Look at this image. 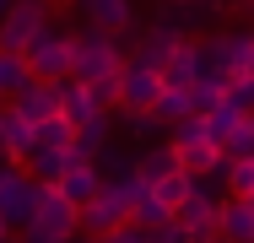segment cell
<instances>
[{
	"label": "cell",
	"instance_id": "obj_1",
	"mask_svg": "<svg viewBox=\"0 0 254 243\" xmlns=\"http://www.w3.org/2000/svg\"><path fill=\"white\" fill-rule=\"evenodd\" d=\"M125 65V54H119V38L114 33H103V27H81V33H70V76H81V81H92V76H108V70H119Z\"/></svg>",
	"mask_w": 254,
	"mask_h": 243
},
{
	"label": "cell",
	"instance_id": "obj_2",
	"mask_svg": "<svg viewBox=\"0 0 254 243\" xmlns=\"http://www.w3.org/2000/svg\"><path fill=\"white\" fill-rule=\"evenodd\" d=\"M33 205H38V179L22 162H5L0 168V216H5V227L33 222Z\"/></svg>",
	"mask_w": 254,
	"mask_h": 243
},
{
	"label": "cell",
	"instance_id": "obj_3",
	"mask_svg": "<svg viewBox=\"0 0 254 243\" xmlns=\"http://www.w3.org/2000/svg\"><path fill=\"white\" fill-rule=\"evenodd\" d=\"M22 60H27V70L33 76H44V81H60V76H70V38L65 33H54L49 22L33 33V44L22 49Z\"/></svg>",
	"mask_w": 254,
	"mask_h": 243
},
{
	"label": "cell",
	"instance_id": "obj_4",
	"mask_svg": "<svg viewBox=\"0 0 254 243\" xmlns=\"http://www.w3.org/2000/svg\"><path fill=\"white\" fill-rule=\"evenodd\" d=\"M119 222H130V200L119 189V179H103L98 194L92 200H81V233H108V227H119Z\"/></svg>",
	"mask_w": 254,
	"mask_h": 243
},
{
	"label": "cell",
	"instance_id": "obj_5",
	"mask_svg": "<svg viewBox=\"0 0 254 243\" xmlns=\"http://www.w3.org/2000/svg\"><path fill=\"white\" fill-rule=\"evenodd\" d=\"M44 22H49V0H11V11L0 16V49L5 54H22Z\"/></svg>",
	"mask_w": 254,
	"mask_h": 243
},
{
	"label": "cell",
	"instance_id": "obj_6",
	"mask_svg": "<svg viewBox=\"0 0 254 243\" xmlns=\"http://www.w3.org/2000/svg\"><path fill=\"white\" fill-rule=\"evenodd\" d=\"M157 92H162V70H152V65H135V60H125L119 65V114L130 119V114H141V108H152Z\"/></svg>",
	"mask_w": 254,
	"mask_h": 243
},
{
	"label": "cell",
	"instance_id": "obj_7",
	"mask_svg": "<svg viewBox=\"0 0 254 243\" xmlns=\"http://www.w3.org/2000/svg\"><path fill=\"white\" fill-rule=\"evenodd\" d=\"M249 38L254 33H216V38L205 44V81L227 87V81L244 70V60H249Z\"/></svg>",
	"mask_w": 254,
	"mask_h": 243
},
{
	"label": "cell",
	"instance_id": "obj_8",
	"mask_svg": "<svg viewBox=\"0 0 254 243\" xmlns=\"http://www.w3.org/2000/svg\"><path fill=\"white\" fill-rule=\"evenodd\" d=\"M216 205H222V200H211V189L195 179V189H190L179 205H173V222H179L184 233H195V238L216 243V238H222V233H216Z\"/></svg>",
	"mask_w": 254,
	"mask_h": 243
},
{
	"label": "cell",
	"instance_id": "obj_9",
	"mask_svg": "<svg viewBox=\"0 0 254 243\" xmlns=\"http://www.w3.org/2000/svg\"><path fill=\"white\" fill-rule=\"evenodd\" d=\"M33 216H38L44 227H54L60 238L81 233V205H76V200H65L54 184H38V205H33Z\"/></svg>",
	"mask_w": 254,
	"mask_h": 243
},
{
	"label": "cell",
	"instance_id": "obj_10",
	"mask_svg": "<svg viewBox=\"0 0 254 243\" xmlns=\"http://www.w3.org/2000/svg\"><path fill=\"white\" fill-rule=\"evenodd\" d=\"M200 76H205V49L190 44V38H179L173 54L162 60V87H195Z\"/></svg>",
	"mask_w": 254,
	"mask_h": 243
},
{
	"label": "cell",
	"instance_id": "obj_11",
	"mask_svg": "<svg viewBox=\"0 0 254 243\" xmlns=\"http://www.w3.org/2000/svg\"><path fill=\"white\" fill-rule=\"evenodd\" d=\"M216 233L222 243H254V194H233L216 205Z\"/></svg>",
	"mask_w": 254,
	"mask_h": 243
},
{
	"label": "cell",
	"instance_id": "obj_12",
	"mask_svg": "<svg viewBox=\"0 0 254 243\" xmlns=\"http://www.w3.org/2000/svg\"><path fill=\"white\" fill-rule=\"evenodd\" d=\"M11 108L27 119V124H44L49 114H60V92H54V81H44V76H33L22 92L11 97Z\"/></svg>",
	"mask_w": 254,
	"mask_h": 243
},
{
	"label": "cell",
	"instance_id": "obj_13",
	"mask_svg": "<svg viewBox=\"0 0 254 243\" xmlns=\"http://www.w3.org/2000/svg\"><path fill=\"white\" fill-rule=\"evenodd\" d=\"M98 184H103V173H98V162H92V157H70V162H65V173L54 179V189L65 194V200H76V205H81V200H92Z\"/></svg>",
	"mask_w": 254,
	"mask_h": 243
},
{
	"label": "cell",
	"instance_id": "obj_14",
	"mask_svg": "<svg viewBox=\"0 0 254 243\" xmlns=\"http://www.w3.org/2000/svg\"><path fill=\"white\" fill-rule=\"evenodd\" d=\"M179 151V168H190L195 179H211V173H222V141H211V135H200V141H179L173 146Z\"/></svg>",
	"mask_w": 254,
	"mask_h": 243
},
{
	"label": "cell",
	"instance_id": "obj_15",
	"mask_svg": "<svg viewBox=\"0 0 254 243\" xmlns=\"http://www.w3.org/2000/svg\"><path fill=\"white\" fill-rule=\"evenodd\" d=\"M38 146L33 135V124L16 114V108H0V157H11V162H27V151Z\"/></svg>",
	"mask_w": 254,
	"mask_h": 243
},
{
	"label": "cell",
	"instance_id": "obj_16",
	"mask_svg": "<svg viewBox=\"0 0 254 243\" xmlns=\"http://www.w3.org/2000/svg\"><path fill=\"white\" fill-rule=\"evenodd\" d=\"M179 38H184V33H179L173 22H162V27H146L130 60H135V65H152V70H162V60L173 54V44H179Z\"/></svg>",
	"mask_w": 254,
	"mask_h": 243
},
{
	"label": "cell",
	"instance_id": "obj_17",
	"mask_svg": "<svg viewBox=\"0 0 254 243\" xmlns=\"http://www.w3.org/2000/svg\"><path fill=\"white\" fill-rule=\"evenodd\" d=\"M81 16L92 22V27H103V33H125L130 22H135V11H130V0H81Z\"/></svg>",
	"mask_w": 254,
	"mask_h": 243
},
{
	"label": "cell",
	"instance_id": "obj_18",
	"mask_svg": "<svg viewBox=\"0 0 254 243\" xmlns=\"http://www.w3.org/2000/svg\"><path fill=\"white\" fill-rule=\"evenodd\" d=\"M173 168H179V151H173V141H168V146H146V151H141V157L130 162V173H135V179H141L146 189H152L162 173H173Z\"/></svg>",
	"mask_w": 254,
	"mask_h": 243
},
{
	"label": "cell",
	"instance_id": "obj_19",
	"mask_svg": "<svg viewBox=\"0 0 254 243\" xmlns=\"http://www.w3.org/2000/svg\"><path fill=\"white\" fill-rule=\"evenodd\" d=\"M65 162H70V146H33V151H27V173H33L38 184H54V179L65 173Z\"/></svg>",
	"mask_w": 254,
	"mask_h": 243
},
{
	"label": "cell",
	"instance_id": "obj_20",
	"mask_svg": "<svg viewBox=\"0 0 254 243\" xmlns=\"http://www.w3.org/2000/svg\"><path fill=\"white\" fill-rule=\"evenodd\" d=\"M244 114H249V108H238L233 97L222 92V97H216V103H211V108L200 114V119H205V130H211V141H222V135H227V130H233V124L244 119Z\"/></svg>",
	"mask_w": 254,
	"mask_h": 243
},
{
	"label": "cell",
	"instance_id": "obj_21",
	"mask_svg": "<svg viewBox=\"0 0 254 243\" xmlns=\"http://www.w3.org/2000/svg\"><path fill=\"white\" fill-rule=\"evenodd\" d=\"M27 81H33L27 60H22V54H5V49H0V103H11V97L27 87Z\"/></svg>",
	"mask_w": 254,
	"mask_h": 243
},
{
	"label": "cell",
	"instance_id": "obj_22",
	"mask_svg": "<svg viewBox=\"0 0 254 243\" xmlns=\"http://www.w3.org/2000/svg\"><path fill=\"white\" fill-rule=\"evenodd\" d=\"M190 189H195V173H190V168H173V173H162V179L152 184V194L162 200V205H168V211H173V205H179V200H184Z\"/></svg>",
	"mask_w": 254,
	"mask_h": 243
},
{
	"label": "cell",
	"instance_id": "obj_23",
	"mask_svg": "<svg viewBox=\"0 0 254 243\" xmlns=\"http://www.w3.org/2000/svg\"><path fill=\"white\" fill-rule=\"evenodd\" d=\"M152 114H157V124H173V119H184L190 114V97H184V87H162L152 103Z\"/></svg>",
	"mask_w": 254,
	"mask_h": 243
},
{
	"label": "cell",
	"instance_id": "obj_24",
	"mask_svg": "<svg viewBox=\"0 0 254 243\" xmlns=\"http://www.w3.org/2000/svg\"><path fill=\"white\" fill-rule=\"evenodd\" d=\"M168 216H173V211H168V205H162L152 189H146L141 200H135V205H130V222H135V227H146V233H152V227H162Z\"/></svg>",
	"mask_w": 254,
	"mask_h": 243
},
{
	"label": "cell",
	"instance_id": "obj_25",
	"mask_svg": "<svg viewBox=\"0 0 254 243\" xmlns=\"http://www.w3.org/2000/svg\"><path fill=\"white\" fill-rule=\"evenodd\" d=\"M33 135H38V146H70L76 141V124L65 114H49L44 124H33Z\"/></svg>",
	"mask_w": 254,
	"mask_h": 243
},
{
	"label": "cell",
	"instance_id": "obj_26",
	"mask_svg": "<svg viewBox=\"0 0 254 243\" xmlns=\"http://www.w3.org/2000/svg\"><path fill=\"white\" fill-rule=\"evenodd\" d=\"M254 151V114H244L227 135H222V157H249Z\"/></svg>",
	"mask_w": 254,
	"mask_h": 243
},
{
	"label": "cell",
	"instance_id": "obj_27",
	"mask_svg": "<svg viewBox=\"0 0 254 243\" xmlns=\"http://www.w3.org/2000/svg\"><path fill=\"white\" fill-rule=\"evenodd\" d=\"M222 173H227V189L233 194H254V157H227Z\"/></svg>",
	"mask_w": 254,
	"mask_h": 243
},
{
	"label": "cell",
	"instance_id": "obj_28",
	"mask_svg": "<svg viewBox=\"0 0 254 243\" xmlns=\"http://www.w3.org/2000/svg\"><path fill=\"white\" fill-rule=\"evenodd\" d=\"M87 92H92V103H98V108H114V103H119V70L92 76V81H87Z\"/></svg>",
	"mask_w": 254,
	"mask_h": 243
},
{
	"label": "cell",
	"instance_id": "obj_29",
	"mask_svg": "<svg viewBox=\"0 0 254 243\" xmlns=\"http://www.w3.org/2000/svg\"><path fill=\"white\" fill-rule=\"evenodd\" d=\"M16 238H22V243H65L54 227H44L38 216H33V222H22V227H16Z\"/></svg>",
	"mask_w": 254,
	"mask_h": 243
},
{
	"label": "cell",
	"instance_id": "obj_30",
	"mask_svg": "<svg viewBox=\"0 0 254 243\" xmlns=\"http://www.w3.org/2000/svg\"><path fill=\"white\" fill-rule=\"evenodd\" d=\"M152 130H157V114H152V108H141V114H130V135H135V141H146Z\"/></svg>",
	"mask_w": 254,
	"mask_h": 243
},
{
	"label": "cell",
	"instance_id": "obj_31",
	"mask_svg": "<svg viewBox=\"0 0 254 243\" xmlns=\"http://www.w3.org/2000/svg\"><path fill=\"white\" fill-rule=\"evenodd\" d=\"M65 243H98V238H92V233H87V238H76V233H70V238H65Z\"/></svg>",
	"mask_w": 254,
	"mask_h": 243
},
{
	"label": "cell",
	"instance_id": "obj_32",
	"mask_svg": "<svg viewBox=\"0 0 254 243\" xmlns=\"http://www.w3.org/2000/svg\"><path fill=\"white\" fill-rule=\"evenodd\" d=\"M5 11H11V0H0V16H5Z\"/></svg>",
	"mask_w": 254,
	"mask_h": 243
},
{
	"label": "cell",
	"instance_id": "obj_33",
	"mask_svg": "<svg viewBox=\"0 0 254 243\" xmlns=\"http://www.w3.org/2000/svg\"><path fill=\"white\" fill-rule=\"evenodd\" d=\"M5 233H11V227H5V216H0V238H5Z\"/></svg>",
	"mask_w": 254,
	"mask_h": 243
},
{
	"label": "cell",
	"instance_id": "obj_34",
	"mask_svg": "<svg viewBox=\"0 0 254 243\" xmlns=\"http://www.w3.org/2000/svg\"><path fill=\"white\" fill-rule=\"evenodd\" d=\"M184 243H205V238H184Z\"/></svg>",
	"mask_w": 254,
	"mask_h": 243
},
{
	"label": "cell",
	"instance_id": "obj_35",
	"mask_svg": "<svg viewBox=\"0 0 254 243\" xmlns=\"http://www.w3.org/2000/svg\"><path fill=\"white\" fill-rule=\"evenodd\" d=\"M49 5H65V0H49Z\"/></svg>",
	"mask_w": 254,
	"mask_h": 243
},
{
	"label": "cell",
	"instance_id": "obj_36",
	"mask_svg": "<svg viewBox=\"0 0 254 243\" xmlns=\"http://www.w3.org/2000/svg\"><path fill=\"white\" fill-rule=\"evenodd\" d=\"M0 168H5V162H0Z\"/></svg>",
	"mask_w": 254,
	"mask_h": 243
},
{
	"label": "cell",
	"instance_id": "obj_37",
	"mask_svg": "<svg viewBox=\"0 0 254 243\" xmlns=\"http://www.w3.org/2000/svg\"><path fill=\"white\" fill-rule=\"evenodd\" d=\"M249 157H254V151H249Z\"/></svg>",
	"mask_w": 254,
	"mask_h": 243
}]
</instances>
